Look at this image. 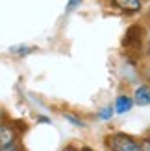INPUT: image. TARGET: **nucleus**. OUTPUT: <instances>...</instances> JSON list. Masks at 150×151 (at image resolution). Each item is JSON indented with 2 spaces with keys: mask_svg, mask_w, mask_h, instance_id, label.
Listing matches in <instances>:
<instances>
[{
  "mask_svg": "<svg viewBox=\"0 0 150 151\" xmlns=\"http://www.w3.org/2000/svg\"><path fill=\"white\" fill-rule=\"evenodd\" d=\"M106 147L115 149V151H139V149H143V144H139L130 134L115 133V134L106 137Z\"/></svg>",
  "mask_w": 150,
  "mask_h": 151,
  "instance_id": "obj_1",
  "label": "nucleus"
},
{
  "mask_svg": "<svg viewBox=\"0 0 150 151\" xmlns=\"http://www.w3.org/2000/svg\"><path fill=\"white\" fill-rule=\"evenodd\" d=\"M143 37H145L143 26H137V24L130 26L126 35H124V39H122V44L126 48H130V50H139L141 44H143Z\"/></svg>",
  "mask_w": 150,
  "mask_h": 151,
  "instance_id": "obj_2",
  "label": "nucleus"
},
{
  "mask_svg": "<svg viewBox=\"0 0 150 151\" xmlns=\"http://www.w3.org/2000/svg\"><path fill=\"white\" fill-rule=\"evenodd\" d=\"M17 140V134L11 125H0V151H9V149H17L19 146L15 144Z\"/></svg>",
  "mask_w": 150,
  "mask_h": 151,
  "instance_id": "obj_3",
  "label": "nucleus"
},
{
  "mask_svg": "<svg viewBox=\"0 0 150 151\" xmlns=\"http://www.w3.org/2000/svg\"><path fill=\"white\" fill-rule=\"evenodd\" d=\"M111 4L124 13H137L141 9V0H111Z\"/></svg>",
  "mask_w": 150,
  "mask_h": 151,
  "instance_id": "obj_4",
  "label": "nucleus"
},
{
  "mask_svg": "<svg viewBox=\"0 0 150 151\" xmlns=\"http://www.w3.org/2000/svg\"><path fill=\"white\" fill-rule=\"evenodd\" d=\"M135 103L137 105H150V87L146 85H141L137 90H135Z\"/></svg>",
  "mask_w": 150,
  "mask_h": 151,
  "instance_id": "obj_5",
  "label": "nucleus"
},
{
  "mask_svg": "<svg viewBox=\"0 0 150 151\" xmlns=\"http://www.w3.org/2000/svg\"><path fill=\"white\" fill-rule=\"evenodd\" d=\"M132 105H133L132 98H128V96H119L117 101H115V111L119 112V114H124V112H128L132 109Z\"/></svg>",
  "mask_w": 150,
  "mask_h": 151,
  "instance_id": "obj_6",
  "label": "nucleus"
},
{
  "mask_svg": "<svg viewBox=\"0 0 150 151\" xmlns=\"http://www.w3.org/2000/svg\"><path fill=\"white\" fill-rule=\"evenodd\" d=\"M111 116H113V111H111L109 107H108V109H102V112H100V118H102V120H109Z\"/></svg>",
  "mask_w": 150,
  "mask_h": 151,
  "instance_id": "obj_7",
  "label": "nucleus"
},
{
  "mask_svg": "<svg viewBox=\"0 0 150 151\" xmlns=\"http://www.w3.org/2000/svg\"><path fill=\"white\" fill-rule=\"evenodd\" d=\"M28 50L30 48H26V46H15V48H11V52H15V54H28Z\"/></svg>",
  "mask_w": 150,
  "mask_h": 151,
  "instance_id": "obj_8",
  "label": "nucleus"
},
{
  "mask_svg": "<svg viewBox=\"0 0 150 151\" xmlns=\"http://www.w3.org/2000/svg\"><path fill=\"white\" fill-rule=\"evenodd\" d=\"M80 2H82V0H69V4H67V11H72Z\"/></svg>",
  "mask_w": 150,
  "mask_h": 151,
  "instance_id": "obj_9",
  "label": "nucleus"
},
{
  "mask_svg": "<svg viewBox=\"0 0 150 151\" xmlns=\"http://www.w3.org/2000/svg\"><path fill=\"white\" fill-rule=\"evenodd\" d=\"M65 116H67V120H71V122H72V124H76V125H80V127H82V125H84V124H82V122H78V120H76V118H74V116H71V114H65Z\"/></svg>",
  "mask_w": 150,
  "mask_h": 151,
  "instance_id": "obj_10",
  "label": "nucleus"
},
{
  "mask_svg": "<svg viewBox=\"0 0 150 151\" xmlns=\"http://www.w3.org/2000/svg\"><path fill=\"white\" fill-rule=\"evenodd\" d=\"M4 120H6V112H4V109L0 107V125L4 124Z\"/></svg>",
  "mask_w": 150,
  "mask_h": 151,
  "instance_id": "obj_11",
  "label": "nucleus"
},
{
  "mask_svg": "<svg viewBox=\"0 0 150 151\" xmlns=\"http://www.w3.org/2000/svg\"><path fill=\"white\" fill-rule=\"evenodd\" d=\"M143 147H148V149H150V131H148V138H146V144H143Z\"/></svg>",
  "mask_w": 150,
  "mask_h": 151,
  "instance_id": "obj_12",
  "label": "nucleus"
},
{
  "mask_svg": "<svg viewBox=\"0 0 150 151\" xmlns=\"http://www.w3.org/2000/svg\"><path fill=\"white\" fill-rule=\"evenodd\" d=\"M145 76H146V79L150 81V66H148V68H146V72H145Z\"/></svg>",
  "mask_w": 150,
  "mask_h": 151,
  "instance_id": "obj_13",
  "label": "nucleus"
},
{
  "mask_svg": "<svg viewBox=\"0 0 150 151\" xmlns=\"http://www.w3.org/2000/svg\"><path fill=\"white\" fill-rule=\"evenodd\" d=\"M148 54H150V37H148Z\"/></svg>",
  "mask_w": 150,
  "mask_h": 151,
  "instance_id": "obj_14",
  "label": "nucleus"
}]
</instances>
